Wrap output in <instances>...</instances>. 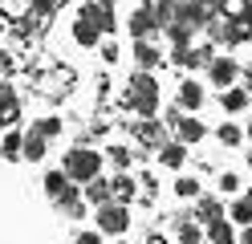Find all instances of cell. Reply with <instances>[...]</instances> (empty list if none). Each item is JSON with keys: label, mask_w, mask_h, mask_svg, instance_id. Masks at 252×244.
<instances>
[{"label": "cell", "mask_w": 252, "mask_h": 244, "mask_svg": "<svg viewBox=\"0 0 252 244\" xmlns=\"http://www.w3.org/2000/svg\"><path fill=\"white\" fill-rule=\"evenodd\" d=\"M126 29H130V37L138 41V37H151L159 25L151 21V12H147V8H134V12H130V21H126Z\"/></svg>", "instance_id": "14"}, {"label": "cell", "mask_w": 252, "mask_h": 244, "mask_svg": "<svg viewBox=\"0 0 252 244\" xmlns=\"http://www.w3.org/2000/svg\"><path fill=\"white\" fill-rule=\"evenodd\" d=\"M236 187H240V175H236V171H224V175H220V191H224V195H232Z\"/></svg>", "instance_id": "34"}, {"label": "cell", "mask_w": 252, "mask_h": 244, "mask_svg": "<svg viewBox=\"0 0 252 244\" xmlns=\"http://www.w3.org/2000/svg\"><path fill=\"white\" fill-rule=\"evenodd\" d=\"M147 244H167V240H163V236H151V240H147Z\"/></svg>", "instance_id": "39"}, {"label": "cell", "mask_w": 252, "mask_h": 244, "mask_svg": "<svg viewBox=\"0 0 252 244\" xmlns=\"http://www.w3.org/2000/svg\"><path fill=\"white\" fill-rule=\"evenodd\" d=\"M203 236H208L212 244H236V224L220 216V220H212V224H208V232H203Z\"/></svg>", "instance_id": "13"}, {"label": "cell", "mask_w": 252, "mask_h": 244, "mask_svg": "<svg viewBox=\"0 0 252 244\" xmlns=\"http://www.w3.org/2000/svg\"><path fill=\"white\" fill-rule=\"evenodd\" d=\"M220 106H224L228 114H232V110H244V106H248V90L236 86V81H232V86H224V94H220Z\"/></svg>", "instance_id": "17"}, {"label": "cell", "mask_w": 252, "mask_h": 244, "mask_svg": "<svg viewBox=\"0 0 252 244\" xmlns=\"http://www.w3.org/2000/svg\"><path fill=\"white\" fill-rule=\"evenodd\" d=\"M216 139H220V142H224V146H236V142H240L244 135H240V126H236V122H224V126H220V130H216Z\"/></svg>", "instance_id": "31"}, {"label": "cell", "mask_w": 252, "mask_h": 244, "mask_svg": "<svg viewBox=\"0 0 252 244\" xmlns=\"http://www.w3.org/2000/svg\"><path fill=\"white\" fill-rule=\"evenodd\" d=\"M77 244H102V232H82V236H77Z\"/></svg>", "instance_id": "35"}, {"label": "cell", "mask_w": 252, "mask_h": 244, "mask_svg": "<svg viewBox=\"0 0 252 244\" xmlns=\"http://www.w3.org/2000/svg\"><path fill=\"white\" fill-rule=\"evenodd\" d=\"M110 163H114L118 171H126L130 167V151H126V146H110Z\"/></svg>", "instance_id": "33"}, {"label": "cell", "mask_w": 252, "mask_h": 244, "mask_svg": "<svg viewBox=\"0 0 252 244\" xmlns=\"http://www.w3.org/2000/svg\"><path fill=\"white\" fill-rule=\"evenodd\" d=\"M130 106H134L138 118H155V114H159V81L147 70L130 73Z\"/></svg>", "instance_id": "1"}, {"label": "cell", "mask_w": 252, "mask_h": 244, "mask_svg": "<svg viewBox=\"0 0 252 244\" xmlns=\"http://www.w3.org/2000/svg\"><path fill=\"white\" fill-rule=\"evenodd\" d=\"M69 187H73V179H69L65 171H49V175H45V191H49L53 200H61V195H65Z\"/></svg>", "instance_id": "24"}, {"label": "cell", "mask_w": 252, "mask_h": 244, "mask_svg": "<svg viewBox=\"0 0 252 244\" xmlns=\"http://www.w3.org/2000/svg\"><path fill=\"white\" fill-rule=\"evenodd\" d=\"M163 33H167V41L175 45V49H179V45H191V37H195V29L187 25V21H167Z\"/></svg>", "instance_id": "16"}, {"label": "cell", "mask_w": 252, "mask_h": 244, "mask_svg": "<svg viewBox=\"0 0 252 244\" xmlns=\"http://www.w3.org/2000/svg\"><path fill=\"white\" fill-rule=\"evenodd\" d=\"M57 8V0H29V25H41V21H49Z\"/></svg>", "instance_id": "26"}, {"label": "cell", "mask_w": 252, "mask_h": 244, "mask_svg": "<svg viewBox=\"0 0 252 244\" xmlns=\"http://www.w3.org/2000/svg\"><path fill=\"white\" fill-rule=\"evenodd\" d=\"M134 135H138V142L159 146V142H163V122H159V118H138V122H134Z\"/></svg>", "instance_id": "11"}, {"label": "cell", "mask_w": 252, "mask_h": 244, "mask_svg": "<svg viewBox=\"0 0 252 244\" xmlns=\"http://www.w3.org/2000/svg\"><path fill=\"white\" fill-rule=\"evenodd\" d=\"M220 216H224V204H220L216 195H195V220L199 224H212Z\"/></svg>", "instance_id": "10"}, {"label": "cell", "mask_w": 252, "mask_h": 244, "mask_svg": "<svg viewBox=\"0 0 252 244\" xmlns=\"http://www.w3.org/2000/svg\"><path fill=\"white\" fill-rule=\"evenodd\" d=\"M248 167H252V151H248Z\"/></svg>", "instance_id": "41"}, {"label": "cell", "mask_w": 252, "mask_h": 244, "mask_svg": "<svg viewBox=\"0 0 252 244\" xmlns=\"http://www.w3.org/2000/svg\"><path fill=\"white\" fill-rule=\"evenodd\" d=\"M143 8L151 12V21L163 29V25L171 21V8H175V0H143Z\"/></svg>", "instance_id": "22"}, {"label": "cell", "mask_w": 252, "mask_h": 244, "mask_svg": "<svg viewBox=\"0 0 252 244\" xmlns=\"http://www.w3.org/2000/svg\"><path fill=\"white\" fill-rule=\"evenodd\" d=\"M126 228H130V211H126V204H98V232L102 236H122Z\"/></svg>", "instance_id": "3"}, {"label": "cell", "mask_w": 252, "mask_h": 244, "mask_svg": "<svg viewBox=\"0 0 252 244\" xmlns=\"http://www.w3.org/2000/svg\"><path fill=\"white\" fill-rule=\"evenodd\" d=\"M134 61L143 65V70H155V65H159V49H155L147 37H138L134 41Z\"/></svg>", "instance_id": "20"}, {"label": "cell", "mask_w": 252, "mask_h": 244, "mask_svg": "<svg viewBox=\"0 0 252 244\" xmlns=\"http://www.w3.org/2000/svg\"><path fill=\"white\" fill-rule=\"evenodd\" d=\"M102 4H114V0H102Z\"/></svg>", "instance_id": "42"}, {"label": "cell", "mask_w": 252, "mask_h": 244, "mask_svg": "<svg viewBox=\"0 0 252 244\" xmlns=\"http://www.w3.org/2000/svg\"><path fill=\"white\" fill-rule=\"evenodd\" d=\"M208 77H212V86H232V81L240 77V65L232 57H212L208 61Z\"/></svg>", "instance_id": "5"}, {"label": "cell", "mask_w": 252, "mask_h": 244, "mask_svg": "<svg viewBox=\"0 0 252 244\" xmlns=\"http://www.w3.org/2000/svg\"><path fill=\"white\" fill-rule=\"evenodd\" d=\"M175 232H179V244H208L199 220H191V216H179V220H175Z\"/></svg>", "instance_id": "9"}, {"label": "cell", "mask_w": 252, "mask_h": 244, "mask_svg": "<svg viewBox=\"0 0 252 244\" xmlns=\"http://www.w3.org/2000/svg\"><path fill=\"white\" fill-rule=\"evenodd\" d=\"M240 77H244V90L252 94V65H248V70H240Z\"/></svg>", "instance_id": "37"}, {"label": "cell", "mask_w": 252, "mask_h": 244, "mask_svg": "<svg viewBox=\"0 0 252 244\" xmlns=\"http://www.w3.org/2000/svg\"><path fill=\"white\" fill-rule=\"evenodd\" d=\"M236 240H240V244H252V224H244V232L236 236Z\"/></svg>", "instance_id": "38"}, {"label": "cell", "mask_w": 252, "mask_h": 244, "mask_svg": "<svg viewBox=\"0 0 252 244\" xmlns=\"http://www.w3.org/2000/svg\"><path fill=\"white\" fill-rule=\"evenodd\" d=\"M77 16H86V21H94L102 33H114V4H102V0H94V4H86Z\"/></svg>", "instance_id": "7"}, {"label": "cell", "mask_w": 252, "mask_h": 244, "mask_svg": "<svg viewBox=\"0 0 252 244\" xmlns=\"http://www.w3.org/2000/svg\"><path fill=\"white\" fill-rule=\"evenodd\" d=\"M33 126L41 130V135H45V139H53V135H61V118H37Z\"/></svg>", "instance_id": "32"}, {"label": "cell", "mask_w": 252, "mask_h": 244, "mask_svg": "<svg viewBox=\"0 0 252 244\" xmlns=\"http://www.w3.org/2000/svg\"><path fill=\"white\" fill-rule=\"evenodd\" d=\"M86 200H90L94 208H98V204H110V200H114V195H110V183H106V179H98V175H94L90 183H86Z\"/></svg>", "instance_id": "23"}, {"label": "cell", "mask_w": 252, "mask_h": 244, "mask_svg": "<svg viewBox=\"0 0 252 244\" xmlns=\"http://www.w3.org/2000/svg\"><path fill=\"white\" fill-rule=\"evenodd\" d=\"M183 159H187L183 142H159V163L163 167H183Z\"/></svg>", "instance_id": "21"}, {"label": "cell", "mask_w": 252, "mask_h": 244, "mask_svg": "<svg viewBox=\"0 0 252 244\" xmlns=\"http://www.w3.org/2000/svg\"><path fill=\"white\" fill-rule=\"evenodd\" d=\"M248 200H252V191H248Z\"/></svg>", "instance_id": "43"}, {"label": "cell", "mask_w": 252, "mask_h": 244, "mask_svg": "<svg viewBox=\"0 0 252 244\" xmlns=\"http://www.w3.org/2000/svg\"><path fill=\"white\" fill-rule=\"evenodd\" d=\"M224 216H232V224H252V200H232V208L224 211Z\"/></svg>", "instance_id": "28"}, {"label": "cell", "mask_w": 252, "mask_h": 244, "mask_svg": "<svg viewBox=\"0 0 252 244\" xmlns=\"http://www.w3.org/2000/svg\"><path fill=\"white\" fill-rule=\"evenodd\" d=\"M110 195H114L118 204H130V200H134V179H130V175L122 171V175L114 179V183H110Z\"/></svg>", "instance_id": "25"}, {"label": "cell", "mask_w": 252, "mask_h": 244, "mask_svg": "<svg viewBox=\"0 0 252 244\" xmlns=\"http://www.w3.org/2000/svg\"><path fill=\"white\" fill-rule=\"evenodd\" d=\"M248 139H252V122H248Z\"/></svg>", "instance_id": "40"}, {"label": "cell", "mask_w": 252, "mask_h": 244, "mask_svg": "<svg viewBox=\"0 0 252 244\" xmlns=\"http://www.w3.org/2000/svg\"><path fill=\"white\" fill-rule=\"evenodd\" d=\"M240 21H244V25H248V29H252V0H248V4H244V8H240Z\"/></svg>", "instance_id": "36"}, {"label": "cell", "mask_w": 252, "mask_h": 244, "mask_svg": "<svg viewBox=\"0 0 252 244\" xmlns=\"http://www.w3.org/2000/svg\"><path fill=\"white\" fill-rule=\"evenodd\" d=\"M175 135H179V142H199L203 135H208V126H203L199 118H175Z\"/></svg>", "instance_id": "12"}, {"label": "cell", "mask_w": 252, "mask_h": 244, "mask_svg": "<svg viewBox=\"0 0 252 244\" xmlns=\"http://www.w3.org/2000/svg\"><path fill=\"white\" fill-rule=\"evenodd\" d=\"M203 29H208L216 41H224V45H244V41L252 37V29L240 21V16H236V21H228V16H216V21H208Z\"/></svg>", "instance_id": "4"}, {"label": "cell", "mask_w": 252, "mask_h": 244, "mask_svg": "<svg viewBox=\"0 0 252 244\" xmlns=\"http://www.w3.org/2000/svg\"><path fill=\"white\" fill-rule=\"evenodd\" d=\"M21 155H25V159H33V163L45 155V135H41L37 126H29V135L21 139Z\"/></svg>", "instance_id": "18"}, {"label": "cell", "mask_w": 252, "mask_h": 244, "mask_svg": "<svg viewBox=\"0 0 252 244\" xmlns=\"http://www.w3.org/2000/svg\"><path fill=\"white\" fill-rule=\"evenodd\" d=\"M73 41L82 45V49H94V45L102 41V29L94 25V21H86V16H77V21H73Z\"/></svg>", "instance_id": "8"}, {"label": "cell", "mask_w": 252, "mask_h": 244, "mask_svg": "<svg viewBox=\"0 0 252 244\" xmlns=\"http://www.w3.org/2000/svg\"><path fill=\"white\" fill-rule=\"evenodd\" d=\"M175 195H183V200H195V195H199V179H191V175L175 179Z\"/></svg>", "instance_id": "30"}, {"label": "cell", "mask_w": 252, "mask_h": 244, "mask_svg": "<svg viewBox=\"0 0 252 244\" xmlns=\"http://www.w3.org/2000/svg\"><path fill=\"white\" fill-rule=\"evenodd\" d=\"M21 139H25V135L8 130V135H4V142H0V155H4V159H17V155H21Z\"/></svg>", "instance_id": "29"}, {"label": "cell", "mask_w": 252, "mask_h": 244, "mask_svg": "<svg viewBox=\"0 0 252 244\" xmlns=\"http://www.w3.org/2000/svg\"><path fill=\"white\" fill-rule=\"evenodd\" d=\"M17 94H12V86H0V130L17 122Z\"/></svg>", "instance_id": "15"}, {"label": "cell", "mask_w": 252, "mask_h": 244, "mask_svg": "<svg viewBox=\"0 0 252 244\" xmlns=\"http://www.w3.org/2000/svg\"><path fill=\"white\" fill-rule=\"evenodd\" d=\"M57 204H61V211H65V216H69V220H77V216H82V211H86V200H82V195H77L73 187H69L65 195H61V200H57Z\"/></svg>", "instance_id": "27"}, {"label": "cell", "mask_w": 252, "mask_h": 244, "mask_svg": "<svg viewBox=\"0 0 252 244\" xmlns=\"http://www.w3.org/2000/svg\"><path fill=\"white\" fill-rule=\"evenodd\" d=\"M212 61V45H179L175 49V65H183V70H199V65Z\"/></svg>", "instance_id": "6"}, {"label": "cell", "mask_w": 252, "mask_h": 244, "mask_svg": "<svg viewBox=\"0 0 252 244\" xmlns=\"http://www.w3.org/2000/svg\"><path fill=\"white\" fill-rule=\"evenodd\" d=\"M65 171L73 183H90L94 175H102V155L90 151V146H73V151H65Z\"/></svg>", "instance_id": "2"}, {"label": "cell", "mask_w": 252, "mask_h": 244, "mask_svg": "<svg viewBox=\"0 0 252 244\" xmlns=\"http://www.w3.org/2000/svg\"><path fill=\"white\" fill-rule=\"evenodd\" d=\"M179 106L183 110H199L203 106V86H199V81H183V86H179Z\"/></svg>", "instance_id": "19"}]
</instances>
